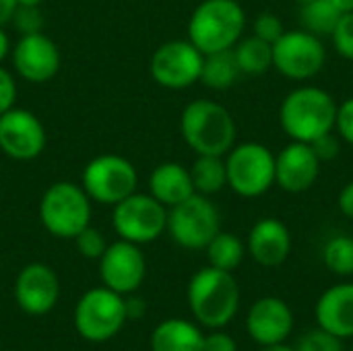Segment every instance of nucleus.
Listing matches in <instances>:
<instances>
[{
  "mask_svg": "<svg viewBox=\"0 0 353 351\" xmlns=\"http://www.w3.org/2000/svg\"><path fill=\"white\" fill-rule=\"evenodd\" d=\"M137 170L134 166L114 153L93 157L83 170V190L99 205H118L132 192H137Z\"/></svg>",
  "mask_w": 353,
  "mask_h": 351,
  "instance_id": "9",
  "label": "nucleus"
},
{
  "mask_svg": "<svg viewBox=\"0 0 353 351\" xmlns=\"http://www.w3.org/2000/svg\"><path fill=\"white\" fill-rule=\"evenodd\" d=\"M327 62V50L319 35L306 29L285 31L273 43V68L292 81L316 77Z\"/></svg>",
  "mask_w": 353,
  "mask_h": 351,
  "instance_id": "11",
  "label": "nucleus"
},
{
  "mask_svg": "<svg viewBox=\"0 0 353 351\" xmlns=\"http://www.w3.org/2000/svg\"><path fill=\"white\" fill-rule=\"evenodd\" d=\"M188 304L196 323L207 329H223L240 308V285L230 271L209 265L192 275Z\"/></svg>",
  "mask_w": 353,
  "mask_h": 351,
  "instance_id": "2",
  "label": "nucleus"
},
{
  "mask_svg": "<svg viewBox=\"0 0 353 351\" xmlns=\"http://www.w3.org/2000/svg\"><path fill=\"white\" fill-rule=\"evenodd\" d=\"M298 351H345L343 339L319 329L308 333L306 337L300 339V345L296 348Z\"/></svg>",
  "mask_w": 353,
  "mask_h": 351,
  "instance_id": "31",
  "label": "nucleus"
},
{
  "mask_svg": "<svg viewBox=\"0 0 353 351\" xmlns=\"http://www.w3.org/2000/svg\"><path fill=\"white\" fill-rule=\"evenodd\" d=\"M149 190H151V197H155L168 209L186 201L188 197L196 192L192 178H190V170H186L184 166L176 161L159 163L151 172Z\"/></svg>",
  "mask_w": 353,
  "mask_h": 351,
  "instance_id": "21",
  "label": "nucleus"
},
{
  "mask_svg": "<svg viewBox=\"0 0 353 351\" xmlns=\"http://www.w3.org/2000/svg\"><path fill=\"white\" fill-rule=\"evenodd\" d=\"M168 232L172 240L182 248H207V244L221 232L219 209L209 201V197L194 192L186 201L170 207Z\"/></svg>",
  "mask_w": 353,
  "mask_h": 351,
  "instance_id": "8",
  "label": "nucleus"
},
{
  "mask_svg": "<svg viewBox=\"0 0 353 351\" xmlns=\"http://www.w3.org/2000/svg\"><path fill=\"white\" fill-rule=\"evenodd\" d=\"M246 254V246L244 242L228 232H219L209 244H207V257H209V265L221 271H234L240 267V263L244 261Z\"/></svg>",
  "mask_w": 353,
  "mask_h": 351,
  "instance_id": "26",
  "label": "nucleus"
},
{
  "mask_svg": "<svg viewBox=\"0 0 353 351\" xmlns=\"http://www.w3.org/2000/svg\"><path fill=\"white\" fill-rule=\"evenodd\" d=\"M228 186L244 197L256 199L275 184V155L261 143L234 145L225 157Z\"/></svg>",
  "mask_w": 353,
  "mask_h": 351,
  "instance_id": "7",
  "label": "nucleus"
},
{
  "mask_svg": "<svg viewBox=\"0 0 353 351\" xmlns=\"http://www.w3.org/2000/svg\"><path fill=\"white\" fill-rule=\"evenodd\" d=\"M294 329V312L281 298H261L252 304L246 317L248 335L263 348L283 343Z\"/></svg>",
  "mask_w": 353,
  "mask_h": 351,
  "instance_id": "18",
  "label": "nucleus"
},
{
  "mask_svg": "<svg viewBox=\"0 0 353 351\" xmlns=\"http://www.w3.org/2000/svg\"><path fill=\"white\" fill-rule=\"evenodd\" d=\"M323 261L327 269L335 275H353V238L352 236H333L323 248Z\"/></svg>",
  "mask_w": 353,
  "mask_h": 351,
  "instance_id": "28",
  "label": "nucleus"
},
{
  "mask_svg": "<svg viewBox=\"0 0 353 351\" xmlns=\"http://www.w3.org/2000/svg\"><path fill=\"white\" fill-rule=\"evenodd\" d=\"M60 296L56 273L43 263H31L21 269L14 281V300L19 308L31 317L48 314Z\"/></svg>",
  "mask_w": 353,
  "mask_h": 351,
  "instance_id": "17",
  "label": "nucleus"
},
{
  "mask_svg": "<svg viewBox=\"0 0 353 351\" xmlns=\"http://www.w3.org/2000/svg\"><path fill=\"white\" fill-rule=\"evenodd\" d=\"M190 178L199 194H215L228 186L225 159L221 155H199L190 168Z\"/></svg>",
  "mask_w": 353,
  "mask_h": 351,
  "instance_id": "25",
  "label": "nucleus"
},
{
  "mask_svg": "<svg viewBox=\"0 0 353 351\" xmlns=\"http://www.w3.org/2000/svg\"><path fill=\"white\" fill-rule=\"evenodd\" d=\"M294 2H298V4L302 6V4H308V2H312V0H294Z\"/></svg>",
  "mask_w": 353,
  "mask_h": 351,
  "instance_id": "45",
  "label": "nucleus"
},
{
  "mask_svg": "<svg viewBox=\"0 0 353 351\" xmlns=\"http://www.w3.org/2000/svg\"><path fill=\"white\" fill-rule=\"evenodd\" d=\"M203 331L184 319H168L151 333V351H203Z\"/></svg>",
  "mask_w": 353,
  "mask_h": 351,
  "instance_id": "22",
  "label": "nucleus"
},
{
  "mask_svg": "<svg viewBox=\"0 0 353 351\" xmlns=\"http://www.w3.org/2000/svg\"><path fill=\"white\" fill-rule=\"evenodd\" d=\"M331 2H333V6H335L341 14L353 12V0H331Z\"/></svg>",
  "mask_w": 353,
  "mask_h": 351,
  "instance_id": "42",
  "label": "nucleus"
},
{
  "mask_svg": "<svg viewBox=\"0 0 353 351\" xmlns=\"http://www.w3.org/2000/svg\"><path fill=\"white\" fill-rule=\"evenodd\" d=\"M14 23V27L25 35V33H35L41 31V12L39 6H19L14 8V14L10 19Z\"/></svg>",
  "mask_w": 353,
  "mask_h": 351,
  "instance_id": "33",
  "label": "nucleus"
},
{
  "mask_svg": "<svg viewBox=\"0 0 353 351\" xmlns=\"http://www.w3.org/2000/svg\"><path fill=\"white\" fill-rule=\"evenodd\" d=\"M321 166L310 143L292 141L275 155V184L285 192H306L319 180Z\"/></svg>",
  "mask_w": 353,
  "mask_h": 351,
  "instance_id": "16",
  "label": "nucleus"
},
{
  "mask_svg": "<svg viewBox=\"0 0 353 351\" xmlns=\"http://www.w3.org/2000/svg\"><path fill=\"white\" fill-rule=\"evenodd\" d=\"M46 147V128L41 120L25 110L10 108L0 114V149L17 161H29L41 155Z\"/></svg>",
  "mask_w": 353,
  "mask_h": 351,
  "instance_id": "14",
  "label": "nucleus"
},
{
  "mask_svg": "<svg viewBox=\"0 0 353 351\" xmlns=\"http://www.w3.org/2000/svg\"><path fill=\"white\" fill-rule=\"evenodd\" d=\"M17 101V83L14 77L0 66V114L8 112L10 108H14Z\"/></svg>",
  "mask_w": 353,
  "mask_h": 351,
  "instance_id": "35",
  "label": "nucleus"
},
{
  "mask_svg": "<svg viewBox=\"0 0 353 351\" xmlns=\"http://www.w3.org/2000/svg\"><path fill=\"white\" fill-rule=\"evenodd\" d=\"M72 321L77 333L83 339L91 343L110 341L122 331L124 323L128 321L126 300L105 285L93 288L79 298Z\"/></svg>",
  "mask_w": 353,
  "mask_h": 351,
  "instance_id": "6",
  "label": "nucleus"
},
{
  "mask_svg": "<svg viewBox=\"0 0 353 351\" xmlns=\"http://www.w3.org/2000/svg\"><path fill=\"white\" fill-rule=\"evenodd\" d=\"M314 314L323 331L339 339H353V283L329 288L319 298Z\"/></svg>",
  "mask_w": 353,
  "mask_h": 351,
  "instance_id": "20",
  "label": "nucleus"
},
{
  "mask_svg": "<svg viewBox=\"0 0 353 351\" xmlns=\"http://www.w3.org/2000/svg\"><path fill=\"white\" fill-rule=\"evenodd\" d=\"M337 205H339V209H341V213H343L345 217L353 219V180L352 182H347V184L341 188L339 199H337Z\"/></svg>",
  "mask_w": 353,
  "mask_h": 351,
  "instance_id": "38",
  "label": "nucleus"
},
{
  "mask_svg": "<svg viewBox=\"0 0 353 351\" xmlns=\"http://www.w3.org/2000/svg\"><path fill=\"white\" fill-rule=\"evenodd\" d=\"M180 132L196 155L223 157L236 145V122L230 110L211 99H196L184 108Z\"/></svg>",
  "mask_w": 353,
  "mask_h": 351,
  "instance_id": "3",
  "label": "nucleus"
},
{
  "mask_svg": "<svg viewBox=\"0 0 353 351\" xmlns=\"http://www.w3.org/2000/svg\"><path fill=\"white\" fill-rule=\"evenodd\" d=\"M261 351H298L296 348H290V345H285V341L283 343H273V345H263V350Z\"/></svg>",
  "mask_w": 353,
  "mask_h": 351,
  "instance_id": "43",
  "label": "nucleus"
},
{
  "mask_svg": "<svg viewBox=\"0 0 353 351\" xmlns=\"http://www.w3.org/2000/svg\"><path fill=\"white\" fill-rule=\"evenodd\" d=\"M112 225L120 240L132 244L155 242L168 230V207H163L151 194L132 192L118 205H114Z\"/></svg>",
  "mask_w": 353,
  "mask_h": 351,
  "instance_id": "10",
  "label": "nucleus"
},
{
  "mask_svg": "<svg viewBox=\"0 0 353 351\" xmlns=\"http://www.w3.org/2000/svg\"><path fill=\"white\" fill-rule=\"evenodd\" d=\"M145 308L147 306H145V302L141 298H134L132 296L130 300H126V317L132 319V321L134 319H143L145 317Z\"/></svg>",
  "mask_w": 353,
  "mask_h": 351,
  "instance_id": "39",
  "label": "nucleus"
},
{
  "mask_svg": "<svg viewBox=\"0 0 353 351\" xmlns=\"http://www.w3.org/2000/svg\"><path fill=\"white\" fill-rule=\"evenodd\" d=\"M246 250L263 267H279L292 252V234L288 225L275 217L256 221L248 234Z\"/></svg>",
  "mask_w": 353,
  "mask_h": 351,
  "instance_id": "19",
  "label": "nucleus"
},
{
  "mask_svg": "<svg viewBox=\"0 0 353 351\" xmlns=\"http://www.w3.org/2000/svg\"><path fill=\"white\" fill-rule=\"evenodd\" d=\"M232 50H234V56L242 74L259 77L273 68V43L256 35L242 37Z\"/></svg>",
  "mask_w": 353,
  "mask_h": 351,
  "instance_id": "24",
  "label": "nucleus"
},
{
  "mask_svg": "<svg viewBox=\"0 0 353 351\" xmlns=\"http://www.w3.org/2000/svg\"><path fill=\"white\" fill-rule=\"evenodd\" d=\"M205 54L188 39H172L161 43L151 56V77L157 85L180 91L201 79Z\"/></svg>",
  "mask_w": 353,
  "mask_h": 351,
  "instance_id": "12",
  "label": "nucleus"
},
{
  "mask_svg": "<svg viewBox=\"0 0 353 351\" xmlns=\"http://www.w3.org/2000/svg\"><path fill=\"white\" fill-rule=\"evenodd\" d=\"M352 351H353V345H352Z\"/></svg>",
  "mask_w": 353,
  "mask_h": 351,
  "instance_id": "46",
  "label": "nucleus"
},
{
  "mask_svg": "<svg viewBox=\"0 0 353 351\" xmlns=\"http://www.w3.org/2000/svg\"><path fill=\"white\" fill-rule=\"evenodd\" d=\"M337 101L321 87H298L285 95L279 108V122L292 141L312 143L335 130Z\"/></svg>",
  "mask_w": 353,
  "mask_h": 351,
  "instance_id": "1",
  "label": "nucleus"
},
{
  "mask_svg": "<svg viewBox=\"0 0 353 351\" xmlns=\"http://www.w3.org/2000/svg\"><path fill=\"white\" fill-rule=\"evenodd\" d=\"M341 12L333 6L331 0H312L300 6V19L306 31L314 35H329L333 33Z\"/></svg>",
  "mask_w": 353,
  "mask_h": 351,
  "instance_id": "27",
  "label": "nucleus"
},
{
  "mask_svg": "<svg viewBox=\"0 0 353 351\" xmlns=\"http://www.w3.org/2000/svg\"><path fill=\"white\" fill-rule=\"evenodd\" d=\"M12 64L29 83H48L60 70V50L41 31L25 33L12 48Z\"/></svg>",
  "mask_w": 353,
  "mask_h": 351,
  "instance_id": "15",
  "label": "nucleus"
},
{
  "mask_svg": "<svg viewBox=\"0 0 353 351\" xmlns=\"http://www.w3.org/2000/svg\"><path fill=\"white\" fill-rule=\"evenodd\" d=\"M203 351H238V345L232 335H228L223 331H215L205 337Z\"/></svg>",
  "mask_w": 353,
  "mask_h": 351,
  "instance_id": "37",
  "label": "nucleus"
},
{
  "mask_svg": "<svg viewBox=\"0 0 353 351\" xmlns=\"http://www.w3.org/2000/svg\"><path fill=\"white\" fill-rule=\"evenodd\" d=\"M310 147L314 149V153H316V157L325 163V161H331V159H335L337 155H339V141H337V137L333 134V132H329V134H323V137H319L316 141H312L310 143Z\"/></svg>",
  "mask_w": 353,
  "mask_h": 351,
  "instance_id": "36",
  "label": "nucleus"
},
{
  "mask_svg": "<svg viewBox=\"0 0 353 351\" xmlns=\"http://www.w3.org/2000/svg\"><path fill=\"white\" fill-rule=\"evenodd\" d=\"M244 27L246 12L238 0H203L188 19V41L203 54L232 50Z\"/></svg>",
  "mask_w": 353,
  "mask_h": 351,
  "instance_id": "4",
  "label": "nucleus"
},
{
  "mask_svg": "<svg viewBox=\"0 0 353 351\" xmlns=\"http://www.w3.org/2000/svg\"><path fill=\"white\" fill-rule=\"evenodd\" d=\"M335 130L339 137L350 143L353 147V97H347L339 108H337V120H335Z\"/></svg>",
  "mask_w": 353,
  "mask_h": 351,
  "instance_id": "34",
  "label": "nucleus"
},
{
  "mask_svg": "<svg viewBox=\"0 0 353 351\" xmlns=\"http://www.w3.org/2000/svg\"><path fill=\"white\" fill-rule=\"evenodd\" d=\"M252 35L269 41V43H275L283 33H285V25L283 21L275 14V12H261L254 21V27H252Z\"/></svg>",
  "mask_w": 353,
  "mask_h": 351,
  "instance_id": "32",
  "label": "nucleus"
},
{
  "mask_svg": "<svg viewBox=\"0 0 353 351\" xmlns=\"http://www.w3.org/2000/svg\"><path fill=\"white\" fill-rule=\"evenodd\" d=\"M74 244H77L79 254H83V257L89 259V261H99L101 254H103L105 248H108V242H105L103 234L97 232V230L91 228V225H87V228L74 238Z\"/></svg>",
  "mask_w": 353,
  "mask_h": 351,
  "instance_id": "29",
  "label": "nucleus"
},
{
  "mask_svg": "<svg viewBox=\"0 0 353 351\" xmlns=\"http://www.w3.org/2000/svg\"><path fill=\"white\" fill-rule=\"evenodd\" d=\"M240 74L242 72L236 62L234 50H223V52L205 54L199 81L213 91H225L238 81Z\"/></svg>",
  "mask_w": 353,
  "mask_h": 351,
  "instance_id": "23",
  "label": "nucleus"
},
{
  "mask_svg": "<svg viewBox=\"0 0 353 351\" xmlns=\"http://www.w3.org/2000/svg\"><path fill=\"white\" fill-rule=\"evenodd\" d=\"M43 0H17L19 6H39Z\"/></svg>",
  "mask_w": 353,
  "mask_h": 351,
  "instance_id": "44",
  "label": "nucleus"
},
{
  "mask_svg": "<svg viewBox=\"0 0 353 351\" xmlns=\"http://www.w3.org/2000/svg\"><path fill=\"white\" fill-rule=\"evenodd\" d=\"M14 8H17V0H0V27H4L12 19Z\"/></svg>",
  "mask_w": 353,
  "mask_h": 351,
  "instance_id": "40",
  "label": "nucleus"
},
{
  "mask_svg": "<svg viewBox=\"0 0 353 351\" xmlns=\"http://www.w3.org/2000/svg\"><path fill=\"white\" fill-rule=\"evenodd\" d=\"M99 275L103 285L120 296L137 292L147 275V261L139 244L126 240L108 244L99 259Z\"/></svg>",
  "mask_w": 353,
  "mask_h": 351,
  "instance_id": "13",
  "label": "nucleus"
},
{
  "mask_svg": "<svg viewBox=\"0 0 353 351\" xmlns=\"http://www.w3.org/2000/svg\"><path fill=\"white\" fill-rule=\"evenodd\" d=\"M331 39L341 58L353 60V12H345L339 17L337 25L331 33Z\"/></svg>",
  "mask_w": 353,
  "mask_h": 351,
  "instance_id": "30",
  "label": "nucleus"
},
{
  "mask_svg": "<svg viewBox=\"0 0 353 351\" xmlns=\"http://www.w3.org/2000/svg\"><path fill=\"white\" fill-rule=\"evenodd\" d=\"M8 52H10V39L4 33V29L0 27V62L8 56Z\"/></svg>",
  "mask_w": 353,
  "mask_h": 351,
  "instance_id": "41",
  "label": "nucleus"
},
{
  "mask_svg": "<svg viewBox=\"0 0 353 351\" xmlns=\"http://www.w3.org/2000/svg\"><path fill=\"white\" fill-rule=\"evenodd\" d=\"M39 219L52 236L74 240L91 221V199L74 182H54L39 201Z\"/></svg>",
  "mask_w": 353,
  "mask_h": 351,
  "instance_id": "5",
  "label": "nucleus"
}]
</instances>
